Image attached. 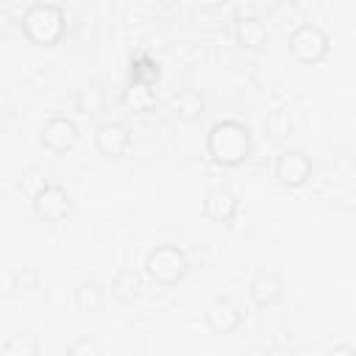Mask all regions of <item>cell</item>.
<instances>
[{"mask_svg":"<svg viewBox=\"0 0 356 356\" xmlns=\"http://www.w3.org/2000/svg\"><path fill=\"white\" fill-rule=\"evenodd\" d=\"M125 103L134 108V111H150L156 106V92L150 83H142V81H131L128 89H125Z\"/></svg>","mask_w":356,"mask_h":356,"instance_id":"15","label":"cell"},{"mask_svg":"<svg viewBox=\"0 0 356 356\" xmlns=\"http://www.w3.org/2000/svg\"><path fill=\"white\" fill-rule=\"evenodd\" d=\"M236 211H239V200H236V195L228 186L217 184V186L206 189V195H203V214L211 222L225 225V222H231L236 217Z\"/></svg>","mask_w":356,"mask_h":356,"instance_id":"8","label":"cell"},{"mask_svg":"<svg viewBox=\"0 0 356 356\" xmlns=\"http://www.w3.org/2000/svg\"><path fill=\"white\" fill-rule=\"evenodd\" d=\"M95 147L106 159H122L131 147V131L120 120H106L95 128Z\"/></svg>","mask_w":356,"mask_h":356,"instance_id":"7","label":"cell"},{"mask_svg":"<svg viewBox=\"0 0 356 356\" xmlns=\"http://www.w3.org/2000/svg\"><path fill=\"white\" fill-rule=\"evenodd\" d=\"M292 114L286 111V108H273L270 114H267V134H270V139L273 142H284V139H289L292 136Z\"/></svg>","mask_w":356,"mask_h":356,"instance_id":"16","label":"cell"},{"mask_svg":"<svg viewBox=\"0 0 356 356\" xmlns=\"http://www.w3.org/2000/svg\"><path fill=\"white\" fill-rule=\"evenodd\" d=\"M267 36H270V28L253 17V14H245V17H236L234 22V39L242 50H261L267 44Z\"/></svg>","mask_w":356,"mask_h":356,"instance_id":"12","label":"cell"},{"mask_svg":"<svg viewBox=\"0 0 356 356\" xmlns=\"http://www.w3.org/2000/svg\"><path fill=\"white\" fill-rule=\"evenodd\" d=\"M78 142V125L70 117H50L42 125V145L50 153H67Z\"/></svg>","mask_w":356,"mask_h":356,"instance_id":"9","label":"cell"},{"mask_svg":"<svg viewBox=\"0 0 356 356\" xmlns=\"http://www.w3.org/2000/svg\"><path fill=\"white\" fill-rule=\"evenodd\" d=\"M44 186H47V181H44V178H39L36 172H28V175H25V181H22V192H28V197H31V200H33Z\"/></svg>","mask_w":356,"mask_h":356,"instance_id":"20","label":"cell"},{"mask_svg":"<svg viewBox=\"0 0 356 356\" xmlns=\"http://www.w3.org/2000/svg\"><path fill=\"white\" fill-rule=\"evenodd\" d=\"M67 353H70V356H97V353H100V345H97L95 337L83 334V337H78L75 342H70Z\"/></svg>","mask_w":356,"mask_h":356,"instance_id":"19","label":"cell"},{"mask_svg":"<svg viewBox=\"0 0 356 356\" xmlns=\"http://www.w3.org/2000/svg\"><path fill=\"white\" fill-rule=\"evenodd\" d=\"M161 78V67L159 61H153L147 53H136L131 58V81H142V83H150L156 86Z\"/></svg>","mask_w":356,"mask_h":356,"instance_id":"14","label":"cell"},{"mask_svg":"<svg viewBox=\"0 0 356 356\" xmlns=\"http://www.w3.org/2000/svg\"><path fill=\"white\" fill-rule=\"evenodd\" d=\"M172 108L184 122H197L206 114V100H203V95L197 89H181L172 97Z\"/></svg>","mask_w":356,"mask_h":356,"instance_id":"13","label":"cell"},{"mask_svg":"<svg viewBox=\"0 0 356 356\" xmlns=\"http://www.w3.org/2000/svg\"><path fill=\"white\" fill-rule=\"evenodd\" d=\"M248 295H250L253 306L270 309V306H275V303L284 298V281H281L278 273L261 270V273L253 275V281H250V286H248Z\"/></svg>","mask_w":356,"mask_h":356,"instance_id":"11","label":"cell"},{"mask_svg":"<svg viewBox=\"0 0 356 356\" xmlns=\"http://www.w3.org/2000/svg\"><path fill=\"white\" fill-rule=\"evenodd\" d=\"M145 273L161 286H175L189 273V259L178 245H156L145 256Z\"/></svg>","mask_w":356,"mask_h":356,"instance_id":"3","label":"cell"},{"mask_svg":"<svg viewBox=\"0 0 356 356\" xmlns=\"http://www.w3.org/2000/svg\"><path fill=\"white\" fill-rule=\"evenodd\" d=\"M22 33L36 47H53L67 31V14L56 3H33L22 14Z\"/></svg>","mask_w":356,"mask_h":356,"instance_id":"2","label":"cell"},{"mask_svg":"<svg viewBox=\"0 0 356 356\" xmlns=\"http://www.w3.org/2000/svg\"><path fill=\"white\" fill-rule=\"evenodd\" d=\"M328 47H331V39L317 25L303 22V25H298L289 33V53L300 64H317V61H323L328 56Z\"/></svg>","mask_w":356,"mask_h":356,"instance_id":"4","label":"cell"},{"mask_svg":"<svg viewBox=\"0 0 356 356\" xmlns=\"http://www.w3.org/2000/svg\"><path fill=\"white\" fill-rule=\"evenodd\" d=\"M75 303H78L81 312H97V309L103 306V292H100V286H97L95 281L81 284V289H78V295H75Z\"/></svg>","mask_w":356,"mask_h":356,"instance_id":"17","label":"cell"},{"mask_svg":"<svg viewBox=\"0 0 356 356\" xmlns=\"http://www.w3.org/2000/svg\"><path fill=\"white\" fill-rule=\"evenodd\" d=\"M78 111L95 117L103 111V89L100 86H86L78 92Z\"/></svg>","mask_w":356,"mask_h":356,"instance_id":"18","label":"cell"},{"mask_svg":"<svg viewBox=\"0 0 356 356\" xmlns=\"http://www.w3.org/2000/svg\"><path fill=\"white\" fill-rule=\"evenodd\" d=\"M31 203H33V214L47 225L64 222L70 217V211H72V200H70L67 189L58 186V184H47Z\"/></svg>","mask_w":356,"mask_h":356,"instance_id":"5","label":"cell"},{"mask_svg":"<svg viewBox=\"0 0 356 356\" xmlns=\"http://www.w3.org/2000/svg\"><path fill=\"white\" fill-rule=\"evenodd\" d=\"M206 153L214 164L222 167H239L253 153V136L250 128L239 120H220L206 134Z\"/></svg>","mask_w":356,"mask_h":356,"instance_id":"1","label":"cell"},{"mask_svg":"<svg viewBox=\"0 0 356 356\" xmlns=\"http://www.w3.org/2000/svg\"><path fill=\"white\" fill-rule=\"evenodd\" d=\"M206 325L211 334H234L242 325V312L228 298H214L206 306Z\"/></svg>","mask_w":356,"mask_h":356,"instance_id":"10","label":"cell"},{"mask_svg":"<svg viewBox=\"0 0 356 356\" xmlns=\"http://www.w3.org/2000/svg\"><path fill=\"white\" fill-rule=\"evenodd\" d=\"M312 170H314L312 159L303 150L289 147V150H281V156L275 159V170L273 172H275V181L281 186L298 189V186H303L312 178Z\"/></svg>","mask_w":356,"mask_h":356,"instance_id":"6","label":"cell"}]
</instances>
